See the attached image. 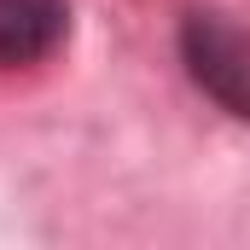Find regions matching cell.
Masks as SVG:
<instances>
[{
  "instance_id": "2",
  "label": "cell",
  "mask_w": 250,
  "mask_h": 250,
  "mask_svg": "<svg viewBox=\"0 0 250 250\" xmlns=\"http://www.w3.org/2000/svg\"><path fill=\"white\" fill-rule=\"evenodd\" d=\"M70 35V0H0V70L47 64Z\"/></svg>"
},
{
  "instance_id": "1",
  "label": "cell",
  "mask_w": 250,
  "mask_h": 250,
  "mask_svg": "<svg viewBox=\"0 0 250 250\" xmlns=\"http://www.w3.org/2000/svg\"><path fill=\"white\" fill-rule=\"evenodd\" d=\"M181 59H187L192 82H198L209 99H221L233 117L250 123V41L233 23H221V18H209V12L187 18V29H181Z\"/></svg>"
}]
</instances>
